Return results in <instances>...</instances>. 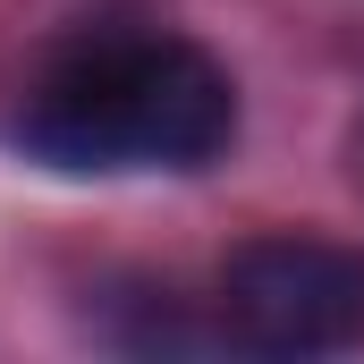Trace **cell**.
<instances>
[{
    "instance_id": "6da1fadb",
    "label": "cell",
    "mask_w": 364,
    "mask_h": 364,
    "mask_svg": "<svg viewBox=\"0 0 364 364\" xmlns=\"http://www.w3.org/2000/svg\"><path fill=\"white\" fill-rule=\"evenodd\" d=\"M229 136L237 85L178 34H119L60 60L17 119V144L51 170H203Z\"/></svg>"
},
{
    "instance_id": "7a4b0ae2",
    "label": "cell",
    "mask_w": 364,
    "mask_h": 364,
    "mask_svg": "<svg viewBox=\"0 0 364 364\" xmlns=\"http://www.w3.org/2000/svg\"><path fill=\"white\" fill-rule=\"evenodd\" d=\"M220 314L263 356H339L364 348V255L339 237L272 229L220 263Z\"/></svg>"
}]
</instances>
